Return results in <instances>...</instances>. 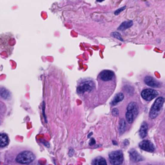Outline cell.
<instances>
[{
    "mask_svg": "<svg viewBox=\"0 0 165 165\" xmlns=\"http://www.w3.org/2000/svg\"><path fill=\"white\" fill-rule=\"evenodd\" d=\"M115 77V74L113 71L109 70H103L99 74V78L101 80L104 81H108L112 80Z\"/></svg>",
    "mask_w": 165,
    "mask_h": 165,
    "instance_id": "8992f818",
    "label": "cell"
},
{
    "mask_svg": "<svg viewBox=\"0 0 165 165\" xmlns=\"http://www.w3.org/2000/svg\"><path fill=\"white\" fill-rule=\"evenodd\" d=\"M112 114L114 116L117 117V116L119 115V112L118 109H117V108H114V109L112 110Z\"/></svg>",
    "mask_w": 165,
    "mask_h": 165,
    "instance_id": "d6986e66",
    "label": "cell"
},
{
    "mask_svg": "<svg viewBox=\"0 0 165 165\" xmlns=\"http://www.w3.org/2000/svg\"><path fill=\"white\" fill-rule=\"evenodd\" d=\"M125 9H126V7H121V8H120V9H118L117 10L115 11L114 14H115V15H118V14H119L120 13H121V12H122L123 10Z\"/></svg>",
    "mask_w": 165,
    "mask_h": 165,
    "instance_id": "ffe728a7",
    "label": "cell"
},
{
    "mask_svg": "<svg viewBox=\"0 0 165 165\" xmlns=\"http://www.w3.org/2000/svg\"><path fill=\"white\" fill-rule=\"evenodd\" d=\"M9 140L7 134H0V147H5L8 145Z\"/></svg>",
    "mask_w": 165,
    "mask_h": 165,
    "instance_id": "7c38bea8",
    "label": "cell"
},
{
    "mask_svg": "<svg viewBox=\"0 0 165 165\" xmlns=\"http://www.w3.org/2000/svg\"><path fill=\"white\" fill-rule=\"evenodd\" d=\"M108 157L110 162L112 165H121L123 162V152L121 150L112 152Z\"/></svg>",
    "mask_w": 165,
    "mask_h": 165,
    "instance_id": "277c9868",
    "label": "cell"
},
{
    "mask_svg": "<svg viewBox=\"0 0 165 165\" xmlns=\"http://www.w3.org/2000/svg\"><path fill=\"white\" fill-rule=\"evenodd\" d=\"M93 88L94 84L92 81L85 82L78 87L77 92L79 94H83L84 92H90L93 89Z\"/></svg>",
    "mask_w": 165,
    "mask_h": 165,
    "instance_id": "52a82bcc",
    "label": "cell"
},
{
    "mask_svg": "<svg viewBox=\"0 0 165 165\" xmlns=\"http://www.w3.org/2000/svg\"><path fill=\"white\" fill-rule=\"evenodd\" d=\"M159 93L154 89H152V88H147V89H144L141 92V96L142 98L148 101H152L153 99L158 97Z\"/></svg>",
    "mask_w": 165,
    "mask_h": 165,
    "instance_id": "5b68a950",
    "label": "cell"
},
{
    "mask_svg": "<svg viewBox=\"0 0 165 165\" xmlns=\"http://www.w3.org/2000/svg\"><path fill=\"white\" fill-rule=\"evenodd\" d=\"M94 165H107L105 159L102 157H98L94 161Z\"/></svg>",
    "mask_w": 165,
    "mask_h": 165,
    "instance_id": "2e32d148",
    "label": "cell"
},
{
    "mask_svg": "<svg viewBox=\"0 0 165 165\" xmlns=\"http://www.w3.org/2000/svg\"><path fill=\"white\" fill-rule=\"evenodd\" d=\"M139 147L143 150L148 152H154L155 151V147L153 143L148 140H143L139 144Z\"/></svg>",
    "mask_w": 165,
    "mask_h": 165,
    "instance_id": "ba28073f",
    "label": "cell"
},
{
    "mask_svg": "<svg viewBox=\"0 0 165 165\" xmlns=\"http://www.w3.org/2000/svg\"><path fill=\"white\" fill-rule=\"evenodd\" d=\"M139 113L138 106L136 103L131 102L127 108V113H126V119L127 122L131 124L134 122V119L138 116Z\"/></svg>",
    "mask_w": 165,
    "mask_h": 165,
    "instance_id": "6da1fadb",
    "label": "cell"
},
{
    "mask_svg": "<svg viewBox=\"0 0 165 165\" xmlns=\"http://www.w3.org/2000/svg\"><path fill=\"white\" fill-rule=\"evenodd\" d=\"M111 36L112 37L120 40V41H123V39L122 38L121 35V34H119V33H118V32H114V33H111Z\"/></svg>",
    "mask_w": 165,
    "mask_h": 165,
    "instance_id": "ac0fdd59",
    "label": "cell"
},
{
    "mask_svg": "<svg viewBox=\"0 0 165 165\" xmlns=\"http://www.w3.org/2000/svg\"><path fill=\"white\" fill-rule=\"evenodd\" d=\"M35 159V155L30 151H23L17 155L16 161L20 164H29Z\"/></svg>",
    "mask_w": 165,
    "mask_h": 165,
    "instance_id": "3957f363",
    "label": "cell"
},
{
    "mask_svg": "<svg viewBox=\"0 0 165 165\" xmlns=\"http://www.w3.org/2000/svg\"><path fill=\"white\" fill-rule=\"evenodd\" d=\"M127 128L126 121L124 119H121L119 121V130L120 134H123V133L125 132Z\"/></svg>",
    "mask_w": 165,
    "mask_h": 165,
    "instance_id": "9a60e30c",
    "label": "cell"
},
{
    "mask_svg": "<svg viewBox=\"0 0 165 165\" xmlns=\"http://www.w3.org/2000/svg\"><path fill=\"white\" fill-rule=\"evenodd\" d=\"M144 82L148 86L153 87V88H158L160 87V83L157 81L154 78H152V76H146L144 78Z\"/></svg>",
    "mask_w": 165,
    "mask_h": 165,
    "instance_id": "9c48e42d",
    "label": "cell"
},
{
    "mask_svg": "<svg viewBox=\"0 0 165 165\" xmlns=\"http://www.w3.org/2000/svg\"><path fill=\"white\" fill-rule=\"evenodd\" d=\"M129 154L130 156V159H132V161H134L135 163L144 160L143 157L136 150H134V149H132L130 151H129Z\"/></svg>",
    "mask_w": 165,
    "mask_h": 165,
    "instance_id": "30bf717a",
    "label": "cell"
},
{
    "mask_svg": "<svg viewBox=\"0 0 165 165\" xmlns=\"http://www.w3.org/2000/svg\"><path fill=\"white\" fill-rule=\"evenodd\" d=\"M45 102H43V114L44 118H45V121L47 122V119H46V116H45Z\"/></svg>",
    "mask_w": 165,
    "mask_h": 165,
    "instance_id": "44dd1931",
    "label": "cell"
},
{
    "mask_svg": "<svg viewBox=\"0 0 165 165\" xmlns=\"http://www.w3.org/2000/svg\"><path fill=\"white\" fill-rule=\"evenodd\" d=\"M124 99V95L123 93H118L115 96L114 99H112L111 101V105L112 106H114L116 105L117 104L119 103V102L122 101Z\"/></svg>",
    "mask_w": 165,
    "mask_h": 165,
    "instance_id": "4fadbf2b",
    "label": "cell"
},
{
    "mask_svg": "<svg viewBox=\"0 0 165 165\" xmlns=\"http://www.w3.org/2000/svg\"><path fill=\"white\" fill-rule=\"evenodd\" d=\"M95 144V139H94V138H92L91 140H90V141L89 144H90V146H92V145H94V144Z\"/></svg>",
    "mask_w": 165,
    "mask_h": 165,
    "instance_id": "7402d4cb",
    "label": "cell"
},
{
    "mask_svg": "<svg viewBox=\"0 0 165 165\" xmlns=\"http://www.w3.org/2000/svg\"><path fill=\"white\" fill-rule=\"evenodd\" d=\"M133 25V21H126L123 22L121 24L120 26L118 28V30L120 31H123L124 30L128 29V28L131 27Z\"/></svg>",
    "mask_w": 165,
    "mask_h": 165,
    "instance_id": "5bb4252c",
    "label": "cell"
},
{
    "mask_svg": "<svg viewBox=\"0 0 165 165\" xmlns=\"http://www.w3.org/2000/svg\"><path fill=\"white\" fill-rule=\"evenodd\" d=\"M0 95L5 99H7L9 96V92L5 88H1V89H0Z\"/></svg>",
    "mask_w": 165,
    "mask_h": 165,
    "instance_id": "e0dca14e",
    "label": "cell"
},
{
    "mask_svg": "<svg viewBox=\"0 0 165 165\" xmlns=\"http://www.w3.org/2000/svg\"><path fill=\"white\" fill-rule=\"evenodd\" d=\"M148 124L146 122H143L141 126L140 130H139V135L141 137V138H144L147 135V132H148Z\"/></svg>",
    "mask_w": 165,
    "mask_h": 165,
    "instance_id": "8fae6325",
    "label": "cell"
},
{
    "mask_svg": "<svg viewBox=\"0 0 165 165\" xmlns=\"http://www.w3.org/2000/svg\"><path fill=\"white\" fill-rule=\"evenodd\" d=\"M164 101V99L163 97L157 98L155 101L152 106L151 109L150 110V113H149V117H150V119H154L159 115L161 111L162 110Z\"/></svg>",
    "mask_w": 165,
    "mask_h": 165,
    "instance_id": "7a4b0ae2",
    "label": "cell"
}]
</instances>
